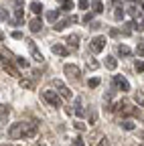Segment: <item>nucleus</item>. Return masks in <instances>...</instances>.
Returning a JSON list of instances; mask_svg holds the SVG:
<instances>
[{
	"label": "nucleus",
	"instance_id": "ddd939ff",
	"mask_svg": "<svg viewBox=\"0 0 144 146\" xmlns=\"http://www.w3.org/2000/svg\"><path fill=\"white\" fill-rule=\"evenodd\" d=\"M118 53L122 55V57H128V55H130L132 51H130L128 47H126V45H120V47H118Z\"/></svg>",
	"mask_w": 144,
	"mask_h": 146
},
{
	"label": "nucleus",
	"instance_id": "f3484780",
	"mask_svg": "<svg viewBox=\"0 0 144 146\" xmlns=\"http://www.w3.org/2000/svg\"><path fill=\"white\" fill-rule=\"evenodd\" d=\"M75 114H77V116H83V114H85V112H83V108H81V100L75 102Z\"/></svg>",
	"mask_w": 144,
	"mask_h": 146
},
{
	"label": "nucleus",
	"instance_id": "c9c22d12",
	"mask_svg": "<svg viewBox=\"0 0 144 146\" xmlns=\"http://www.w3.org/2000/svg\"><path fill=\"white\" fill-rule=\"evenodd\" d=\"M2 39H4V33H2V31H0V41H2Z\"/></svg>",
	"mask_w": 144,
	"mask_h": 146
},
{
	"label": "nucleus",
	"instance_id": "412c9836",
	"mask_svg": "<svg viewBox=\"0 0 144 146\" xmlns=\"http://www.w3.org/2000/svg\"><path fill=\"white\" fill-rule=\"evenodd\" d=\"M16 63H19L21 67H25V69L29 67V61H27V59H23V57H16Z\"/></svg>",
	"mask_w": 144,
	"mask_h": 146
},
{
	"label": "nucleus",
	"instance_id": "f03ea898",
	"mask_svg": "<svg viewBox=\"0 0 144 146\" xmlns=\"http://www.w3.org/2000/svg\"><path fill=\"white\" fill-rule=\"evenodd\" d=\"M43 100L47 102V104H51L53 108H61V102H63V98L59 96V94H55V91H43Z\"/></svg>",
	"mask_w": 144,
	"mask_h": 146
},
{
	"label": "nucleus",
	"instance_id": "2f4dec72",
	"mask_svg": "<svg viewBox=\"0 0 144 146\" xmlns=\"http://www.w3.org/2000/svg\"><path fill=\"white\" fill-rule=\"evenodd\" d=\"M100 146H110V140H108V138H102V142H100Z\"/></svg>",
	"mask_w": 144,
	"mask_h": 146
},
{
	"label": "nucleus",
	"instance_id": "9b49d317",
	"mask_svg": "<svg viewBox=\"0 0 144 146\" xmlns=\"http://www.w3.org/2000/svg\"><path fill=\"white\" fill-rule=\"evenodd\" d=\"M41 21H39V18H35V21H31V31L33 33H41Z\"/></svg>",
	"mask_w": 144,
	"mask_h": 146
},
{
	"label": "nucleus",
	"instance_id": "58836bf2",
	"mask_svg": "<svg viewBox=\"0 0 144 146\" xmlns=\"http://www.w3.org/2000/svg\"><path fill=\"white\" fill-rule=\"evenodd\" d=\"M0 61H2V55H0Z\"/></svg>",
	"mask_w": 144,
	"mask_h": 146
},
{
	"label": "nucleus",
	"instance_id": "9d476101",
	"mask_svg": "<svg viewBox=\"0 0 144 146\" xmlns=\"http://www.w3.org/2000/svg\"><path fill=\"white\" fill-rule=\"evenodd\" d=\"M67 43H69V47H71V49L75 51V49L79 47V36H77V35H71L69 39H67Z\"/></svg>",
	"mask_w": 144,
	"mask_h": 146
},
{
	"label": "nucleus",
	"instance_id": "72a5a7b5",
	"mask_svg": "<svg viewBox=\"0 0 144 146\" xmlns=\"http://www.w3.org/2000/svg\"><path fill=\"white\" fill-rule=\"evenodd\" d=\"M79 6L81 8H87V0H79Z\"/></svg>",
	"mask_w": 144,
	"mask_h": 146
},
{
	"label": "nucleus",
	"instance_id": "c85d7f7f",
	"mask_svg": "<svg viewBox=\"0 0 144 146\" xmlns=\"http://www.w3.org/2000/svg\"><path fill=\"white\" fill-rule=\"evenodd\" d=\"M12 39H23V33L21 31H14L12 33Z\"/></svg>",
	"mask_w": 144,
	"mask_h": 146
},
{
	"label": "nucleus",
	"instance_id": "2eb2a0df",
	"mask_svg": "<svg viewBox=\"0 0 144 146\" xmlns=\"http://www.w3.org/2000/svg\"><path fill=\"white\" fill-rule=\"evenodd\" d=\"M122 128H124V130H134V122L132 120H124L122 122Z\"/></svg>",
	"mask_w": 144,
	"mask_h": 146
},
{
	"label": "nucleus",
	"instance_id": "7c9ffc66",
	"mask_svg": "<svg viewBox=\"0 0 144 146\" xmlns=\"http://www.w3.org/2000/svg\"><path fill=\"white\" fill-rule=\"evenodd\" d=\"M63 8H65V10H69V8H73V2H69V0H67V2L63 4Z\"/></svg>",
	"mask_w": 144,
	"mask_h": 146
},
{
	"label": "nucleus",
	"instance_id": "5701e85b",
	"mask_svg": "<svg viewBox=\"0 0 144 146\" xmlns=\"http://www.w3.org/2000/svg\"><path fill=\"white\" fill-rule=\"evenodd\" d=\"M134 100H136V104L144 106V96H142V94H134Z\"/></svg>",
	"mask_w": 144,
	"mask_h": 146
},
{
	"label": "nucleus",
	"instance_id": "a211bd4d",
	"mask_svg": "<svg viewBox=\"0 0 144 146\" xmlns=\"http://www.w3.org/2000/svg\"><path fill=\"white\" fill-rule=\"evenodd\" d=\"M31 10H33V12H35V14H39V12H41V10H43V6H41V4H39V2H33V4H31Z\"/></svg>",
	"mask_w": 144,
	"mask_h": 146
},
{
	"label": "nucleus",
	"instance_id": "f8f14e48",
	"mask_svg": "<svg viewBox=\"0 0 144 146\" xmlns=\"http://www.w3.org/2000/svg\"><path fill=\"white\" fill-rule=\"evenodd\" d=\"M106 67H108V69H116V67H118V61H116L114 57H106Z\"/></svg>",
	"mask_w": 144,
	"mask_h": 146
},
{
	"label": "nucleus",
	"instance_id": "b1692460",
	"mask_svg": "<svg viewBox=\"0 0 144 146\" xmlns=\"http://www.w3.org/2000/svg\"><path fill=\"white\" fill-rule=\"evenodd\" d=\"M136 71L138 73H144V61H136Z\"/></svg>",
	"mask_w": 144,
	"mask_h": 146
},
{
	"label": "nucleus",
	"instance_id": "1a4fd4ad",
	"mask_svg": "<svg viewBox=\"0 0 144 146\" xmlns=\"http://www.w3.org/2000/svg\"><path fill=\"white\" fill-rule=\"evenodd\" d=\"M53 53H55V55H59V57H65V55H67L69 51H67L63 45H59V43H57V45H53Z\"/></svg>",
	"mask_w": 144,
	"mask_h": 146
},
{
	"label": "nucleus",
	"instance_id": "a878e982",
	"mask_svg": "<svg viewBox=\"0 0 144 146\" xmlns=\"http://www.w3.org/2000/svg\"><path fill=\"white\" fill-rule=\"evenodd\" d=\"M73 126L77 128L79 132H83V130H85V124H83V122H73Z\"/></svg>",
	"mask_w": 144,
	"mask_h": 146
},
{
	"label": "nucleus",
	"instance_id": "0eeeda50",
	"mask_svg": "<svg viewBox=\"0 0 144 146\" xmlns=\"http://www.w3.org/2000/svg\"><path fill=\"white\" fill-rule=\"evenodd\" d=\"M37 130H39V126H37V124H25V138L37 136Z\"/></svg>",
	"mask_w": 144,
	"mask_h": 146
},
{
	"label": "nucleus",
	"instance_id": "423d86ee",
	"mask_svg": "<svg viewBox=\"0 0 144 146\" xmlns=\"http://www.w3.org/2000/svg\"><path fill=\"white\" fill-rule=\"evenodd\" d=\"M55 87L59 89V96H61V98H65V100H69V98H71V91L65 87V83H63V81L55 79Z\"/></svg>",
	"mask_w": 144,
	"mask_h": 146
},
{
	"label": "nucleus",
	"instance_id": "6ab92c4d",
	"mask_svg": "<svg viewBox=\"0 0 144 146\" xmlns=\"http://www.w3.org/2000/svg\"><path fill=\"white\" fill-rule=\"evenodd\" d=\"M21 87H23V89H31V87H33V81H29V79H21Z\"/></svg>",
	"mask_w": 144,
	"mask_h": 146
},
{
	"label": "nucleus",
	"instance_id": "c756f323",
	"mask_svg": "<svg viewBox=\"0 0 144 146\" xmlns=\"http://www.w3.org/2000/svg\"><path fill=\"white\" fill-rule=\"evenodd\" d=\"M136 53L140 55V57H144V45H138V49H136Z\"/></svg>",
	"mask_w": 144,
	"mask_h": 146
},
{
	"label": "nucleus",
	"instance_id": "7ed1b4c3",
	"mask_svg": "<svg viewBox=\"0 0 144 146\" xmlns=\"http://www.w3.org/2000/svg\"><path fill=\"white\" fill-rule=\"evenodd\" d=\"M63 71H65V75H67L69 79L79 81V77H81V71H79V67H75V65H65Z\"/></svg>",
	"mask_w": 144,
	"mask_h": 146
},
{
	"label": "nucleus",
	"instance_id": "6e6552de",
	"mask_svg": "<svg viewBox=\"0 0 144 146\" xmlns=\"http://www.w3.org/2000/svg\"><path fill=\"white\" fill-rule=\"evenodd\" d=\"M114 81H116V85H118V87H120L122 91H130V83L126 81V79H124L122 75H116V77H114Z\"/></svg>",
	"mask_w": 144,
	"mask_h": 146
},
{
	"label": "nucleus",
	"instance_id": "4c0bfd02",
	"mask_svg": "<svg viewBox=\"0 0 144 146\" xmlns=\"http://www.w3.org/2000/svg\"><path fill=\"white\" fill-rule=\"evenodd\" d=\"M0 146H8V144H0Z\"/></svg>",
	"mask_w": 144,
	"mask_h": 146
},
{
	"label": "nucleus",
	"instance_id": "e433bc0d",
	"mask_svg": "<svg viewBox=\"0 0 144 146\" xmlns=\"http://www.w3.org/2000/svg\"><path fill=\"white\" fill-rule=\"evenodd\" d=\"M37 146H45V144H43V142H39V144H37Z\"/></svg>",
	"mask_w": 144,
	"mask_h": 146
},
{
	"label": "nucleus",
	"instance_id": "f257e3e1",
	"mask_svg": "<svg viewBox=\"0 0 144 146\" xmlns=\"http://www.w3.org/2000/svg\"><path fill=\"white\" fill-rule=\"evenodd\" d=\"M8 136H10L12 140H21V138H25V122H16V124H12V126L8 128Z\"/></svg>",
	"mask_w": 144,
	"mask_h": 146
},
{
	"label": "nucleus",
	"instance_id": "393cba45",
	"mask_svg": "<svg viewBox=\"0 0 144 146\" xmlns=\"http://www.w3.org/2000/svg\"><path fill=\"white\" fill-rule=\"evenodd\" d=\"M98 67H100L98 61H87V69H98Z\"/></svg>",
	"mask_w": 144,
	"mask_h": 146
},
{
	"label": "nucleus",
	"instance_id": "4be33fe9",
	"mask_svg": "<svg viewBox=\"0 0 144 146\" xmlns=\"http://www.w3.org/2000/svg\"><path fill=\"white\" fill-rule=\"evenodd\" d=\"M71 146H83V138H81V136L73 138V142H71Z\"/></svg>",
	"mask_w": 144,
	"mask_h": 146
},
{
	"label": "nucleus",
	"instance_id": "f704fd0d",
	"mask_svg": "<svg viewBox=\"0 0 144 146\" xmlns=\"http://www.w3.org/2000/svg\"><path fill=\"white\" fill-rule=\"evenodd\" d=\"M6 112H8V110H6V108H4V106H0V116H4V114H6Z\"/></svg>",
	"mask_w": 144,
	"mask_h": 146
},
{
	"label": "nucleus",
	"instance_id": "20e7f679",
	"mask_svg": "<svg viewBox=\"0 0 144 146\" xmlns=\"http://www.w3.org/2000/svg\"><path fill=\"white\" fill-rule=\"evenodd\" d=\"M106 47V36H96V39L92 41V51L94 53H102Z\"/></svg>",
	"mask_w": 144,
	"mask_h": 146
},
{
	"label": "nucleus",
	"instance_id": "473e14b6",
	"mask_svg": "<svg viewBox=\"0 0 144 146\" xmlns=\"http://www.w3.org/2000/svg\"><path fill=\"white\" fill-rule=\"evenodd\" d=\"M92 18H94L92 14H85V16H83V23H92Z\"/></svg>",
	"mask_w": 144,
	"mask_h": 146
},
{
	"label": "nucleus",
	"instance_id": "39448f33",
	"mask_svg": "<svg viewBox=\"0 0 144 146\" xmlns=\"http://www.w3.org/2000/svg\"><path fill=\"white\" fill-rule=\"evenodd\" d=\"M27 45H29V49H31V55H33V59L35 61H43V53H39V49H37V45H35L33 41H27Z\"/></svg>",
	"mask_w": 144,
	"mask_h": 146
},
{
	"label": "nucleus",
	"instance_id": "bb28decb",
	"mask_svg": "<svg viewBox=\"0 0 144 146\" xmlns=\"http://www.w3.org/2000/svg\"><path fill=\"white\" fill-rule=\"evenodd\" d=\"M114 16H116V21H122V18H124V12H122V8H118Z\"/></svg>",
	"mask_w": 144,
	"mask_h": 146
},
{
	"label": "nucleus",
	"instance_id": "4468645a",
	"mask_svg": "<svg viewBox=\"0 0 144 146\" xmlns=\"http://www.w3.org/2000/svg\"><path fill=\"white\" fill-rule=\"evenodd\" d=\"M47 18H49V21H51V23H55V21H57V18H59V10H51V12L47 14Z\"/></svg>",
	"mask_w": 144,
	"mask_h": 146
},
{
	"label": "nucleus",
	"instance_id": "dca6fc26",
	"mask_svg": "<svg viewBox=\"0 0 144 146\" xmlns=\"http://www.w3.org/2000/svg\"><path fill=\"white\" fill-rule=\"evenodd\" d=\"M4 69H6V73H12V75H19V69H14L10 63H4Z\"/></svg>",
	"mask_w": 144,
	"mask_h": 146
},
{
	"label": "nucleus",
	"instance_id": "cd10ccee",
	"mask_svg": "<svg viewBox=\"0 0 144 146\" xmlns=\"http://www.w3.org/2000/svg\"><path fill=\"white\" fill-rule=\"evenodd\" d=\"M102 2H94V12H102Z\"/></svg>",
	"mask_w": 144,
	"mask_h": 146
},
{
	"label": "nucleus",
	"instance_id": "aec40b11",
	"mask_svg": "<svg viewBox=\"0 0 144 146\" xmlns=\"http://www.w3.org/2000/svg\"><path fill=\"white\" fill-rule=\"evenodd\" d=\"M87 85H89V87H98V85H100V79H98V77H92V79L87 81Z\"/></svg>",
	"mask_w": 144,
	"mask_h": 146
}]
</instances>
